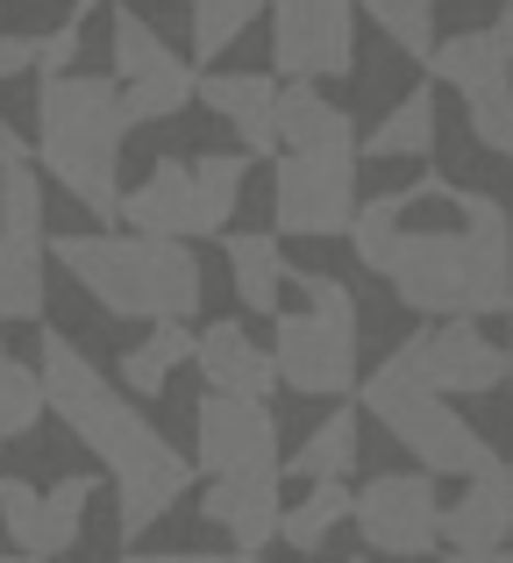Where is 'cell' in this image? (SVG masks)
<instances>
[{"instance_id": "ffe728a7", "label": "cell", "mask_w": 513, "mask_h": 563, "mask_svg": "<svg viewBox=\"0 0 513 563\" xmlns=\"http://www.w3.org/2000/svg\"><path fill=\"white\" fill-rule=\"evenodd\" d=\"M222 257H228V286H236V300L250 307V314L264 321H278L286 314V286H292V264H286V250H278V235H264V229H228L222 235Z\"/></svg>"}, {"instance_id": "ba28073f", "label": "cell", "mask_w": 513, "mask_h": 563, "mask_svg": "<svg viewBox=\"0 0 513 563\" xmlns=\"http://www.w3.org/2000/svg\"><path fill=\"white\" fill-rule=\"evenodd\" d=\"M108 51H114V79H122L129 114H136V122H171V114H186V108L200 100V71H193V57H179L150 22H143V14L114 8Z\"/></svg>"}, {"instance_id": "e0dca14e", "label": "cell", "mask_w": 513, "mask_h": 563, "mask_svg": "<svg viewBox=\"0 0 513 563\" xmlns=\"http://www.w3.org/2000/svg\"><path fill=\"white\" fill-rule=\"evenodd\" d=\"M513 536V471L492 464L464 478V499L443 507V550H506Z\"/></svg>"}, {"instance_id": "277c9868", "label": "cell", "mask_w": 513, "mask_h": 563, "mask_svg": "<svg viewBox=\"0 0 513 563\" xmlns=\"http://www.w3.org/2000/svg\"><path fill=\"white\" fill-rule=\"evenodd\" d=\"M300 307L271 321V357L278 385L306 399H349L364 385L357 364V292L328 272H292Z\"/></svg>"}, {"instance_id": "30bf717a", "label": "cell", "mask_w": 513, "mask_h": 563, "mask_svg": "<svg viewBox=\"0 0 513 563\" xmlns=\"http://www.w3.org/2000/svg\"><path fill=\"white\" fill-rule=\"evenodd\" d=\"M364 550L378 556H435L443 550V499L428 471H371L357 485V521Z\"/></svg>"}, {"instance_id": "cb8c5ba5", "label": "cell", "mask_w": 513, "mask_h": 563, "mask_svg": "<svg viewBox=\"0 0 513 563\" xmlns=\"http://www.w3.org/2000/svg\"><path fill=\"white\" fill-rule=\"evenodd\" d=\"M243 172H250V151H200L193 157V243L228 235V214L243 200Z\"/></svg>"}, {"instance_id": "6da1fadb", "label": "cell", "mask_w": 513, "mask_h": 563, "mask_svg": "<svg viewBox=\"0 0 513 563\" xmlns=\"http://www.w3.org/2000/svg\"><path fill=\"white\" fill-rule=\"evenodd\" d=\"M36 372H43V393H51V413L100 456V471L114 478V499H122V536L136 542L143 528H157L186 493H193V456L171 450L143 407H129L122 385H108L93 372L79 343H65L57 329H43L36 343Z\"/></svg>"}, {"instance_id": "7a4b0ae2", "label": "cell", "mask_w": 513, "mask_h": 563, "mask_svg": "<svg viewBox=\"0 0 513 563\" xmlns=\"http://www.w3.org/2000/svg\"><path fill=\"white\" fill-rule=\"evenodd\" d=\"M386 278H392L406 314H435V321L513 314V214H506V200L457 186V221H428V229L406 221L392 257H386Z\"/></svg>"}, {"instance_id": "74e56055", "label": "cell", "mask_w": 513, "mask_h": 563, "mask_svg": "<svg viewBox=\"0 0 513 563\" xmlns=\"http://www.w3.org/2000/svg\"><path fill=\"white\" fill-rule=\"evenodd\" d=\"M443 563H513V556L506 550H449Z\"/></svg>"}, {"instance_id": "603a6c76", "label": "cell", "mask_w": 513, "mask_h": 563, "mask_svg": "<svg viewBox=\"0 0 513 563\" xmlns=\"http://www.w3.org/2000/svg\"><path fill=\"white\" fill-rule=\"evenodd\" d=\"M343 521H357V493H349L343 478H321V485H306L300 499H286V528H278V542L300 550V556H321Z\"/></svg>"}, {"instance_id": "60d3db41", "label": "cell", "mask_w": 513, "mask_h": 563, "mask_svg": "<svg viewBox=\"0 0 513 563\" xmlns=\"http://www.w3.org/2000/svg\"><path fill=\"white\" fill-rule=\"evenodd\" d=\"M0 563H29V556H14V550H8V556H0Z\"/></svg>"}, {"instance_id": "f1b7e54d", "label": "cell", "mask_w": 513, "mask_h": 563, "mask_svg": "<svg viewBox=\"0 0 513 563\" xmlns=\"http://www.w3.org/2000/svg\"><path fill=\"white\" fill-rule=\"evenodd\" d=\"M406 186L400 192H371V200L357 207V229H349V250H357V264L364 272H378L386 278V257H392V243H400V229H406Z\"/></svg>"}, {"instance_id": "4fadbf2b", "label": "cell", "mask_w": 513, "mask_h": 563, "mask_svg": "<svg viewBox=\"0 0 513 563\" xmlns=\"http://www.w3.org/2000/svg\"><path fill=\"white\" fill-rule=\"evenodd\" d=\"M392 357L406 364L428 393H492V385H506V350L492 343L478 321H443V329H421L406 335Z\"/></svg>"}, {"instance_id": "4316f807", "label": "cell", "mask_w": 513, "mask_h": 563, "mask_svg": "<svg viewBox=\"0 0 513 563\" xmlns=\"http://www.w3.org/2000/svg\"><path fill=\"white\" fill-rule=\"evenodd\" d=\"M43 257L51 243H22V235H0V321H36L43 314Z\"/></svg>"}, {"instance_id": "2e32d148", "label": "cell", "mask_w": 513, "mask_h": 563, "mask_svg": "<svg viewBox=\"0 0 513 563\" xmlns=\"http://www.w3.org/2000/svg\"><path fill=\"white\" fill-rule=\"evenodd\" d=\"M200 378L208 393H236V399H271L278 393V357L257 350V335L243 321H208L200 329Z\"/></svg>"}, {"instance_id": "836d02e7", "label": "cell", "mask_w": 513, "mask_h": 563, "mask_svg": "<svg viewBox=\"0 0 513 563\" xmlns=\"http://www.w3.org/2000/svg\"><path fill=\"white\" fill-rule=\"evenodd\" d=\"M79 36H86V8H79V14H65V22L43 36V51H36V79H65V71L79 65Z\"/></svg>"}, {"instance_id": "d6986e66", "label": "cell", "mask_w": 513, "mask_h": 563, "mask_svg": "<svg viewBox=\"0 0 513 563\" xmlns=\"http://www.w3.org/2000/svg\"><path fill=\"white\" fill-rule=\"evenodd\" d=\"M122 229L129 235H171V243H193V165H186V157L150 165V179L122 192Z\"/></svg>"}, {"instance_id": "83f0119b", "label": "cell", "mask_w": 513, "mask_h": 563, "mask_svg": "<svg viewBox=\"0 0 513 563\" xmlns=\"http://www.w3.org/2000/svg\"><path fill=\"white\" fill-rule=\"evenodd\" d=\"M364 8H371V29L400 57H421V65L435 57V43H443V14H435V0H364Z\"/></svg>"}, {"instance_id": "d4e9b609", "label": "cell", "mask_w": 513, "mask_h": 563, "mask_svg": "<svg viewBox=\"0 0 513 563\" xmlns=\"http://www.w3.org/2000/svg\"><path fill=\"white\" fill-rule=\"evenodd\" d=\"M357 435H364V413L349 407V399H335V413L314 428V435L300 442V450L286 456V478H306V485H321V478H349L357 471Z\"/></svg>"}, {"instance_id": "7c38bea8", "label": "cell", "mask_w": 513, "mask_h": 563, "mask_svg": "<svg viewBox=\"0 0 513 563\" xmlns=\"http://www.w3.org/2000/svg\"><path fill=\"white\" fill-rule=\"evenodd\" d=\"M193 464L208 478L228 471H278V413L271 399H236V393H208L193 407Z\"/></svg>"}, {"instance_id": "d590c367", "label": "cell", "mask_w": 513, "mask_h": 563, "mask_svg": "<svg viewBox=\"0 0 513 563\" xmlns=\"http://www.w3.org/2000/svg\"><path fill=\"white\" fill-rule=\"evenodd\" d=\"M122 563H243L236 550H136Z\"/></svg>"}, {"instance_id": "7402d4cb", "label": "cell", "mask_w": 513, "mask_h": 563, "mask_svg": "<svg viewBox=\"0 0 513 563\" xmlns=\"http://www.w3.org/2000/svg\"><path fill=\"white\" fill-rule=\"evenodd\" d=\"M435 136H443V108H435V79H428V86H414V93H400L371 129H364L357 157H371V165H400V157H428Z\"/></svg>"}, {"instance_id": "ab89813d", "label": "cell", "mask_w": 513, "mask_h": 563, "mask_svg": "<svg viewBox=\"0 0 513 563\" xmlns=\"http://www.w3.org/2000/svg\"><path fill=\"white\" fill-rule=\"evenodd\" d=\"M506 385H513V335H506Z\"/></svg>"}, {"instance_id": "5bb4252c", "label": "cell", "mask_w": 513, "mask_h": 563, "mask_svg": "<svg viewBox=\"0 0 513 563\" xmlns=\"http://www.w3.org/2000/svg\"><path fill=\"white\" fill-rule=\"evenodd\" d=\"M200 514L228 536V550L243 563H257L286 528V464L278 471H228V478H208L200 493Z\"/></svg>"}, {"instance_id": "3957f363", "label": "cell", "mask_w": 513, "mask_h": 563, "mask_svg": "<svg viewBox=\"0 0 513 563\" xmlns=\"http://www.w3.org/2000/svg\"><path fill=\"white\" fill-rule=\"evenodd\" d=\"M136 129L114 71H65L36 86V165L93 221H122V143Z\"/></svg>"}, {"instance_id": "8992f818", "label": "cell", "mask_w": 513, "mask_h": 563, "mask_svg": "<svg viewBox=\"0 0 513 563\" xmlns=\"http://www.w3.org/2000/svg\"><path fill=\"white\" fill-rule=\"evenodd\" d=\"M357 151H286L271 179V214L278 235H306V243H328V235L357 229Z\"/></svg>"}, {"instance_id": "7bdbcfd3", "label": "cell", "mask_w": 513, "mask_h": 563, "mask_svg": "<svg viewBox=\"0 0 513 563\" xmlns=\"http://www.w3.org/2000/svg\"><path fill=\"white\" fill-rule=\"evenodd\" d=\"M0 357H8V343H0Z\"/></svg>"}, {"instance_id": "f546056e", "label": "cell", "mask_w": 513, "mask_h": 563, "mask_svg": "<svg viewBox=\"0 0 513 563\" xmlns=\"http://www.w3.org/2000/svg\"><path fill=\"white\" fill-rule=\"evenodd\" d=\"M51 413V393H43V372L22 357H0V450H8L14 435H29V428Z\"/></svg>"}, {"instance_id": "8fae6325", "label": "cell", "mask_w": 513, "mask_h": 563, "mask_svg": "<svg viewBox=\"0 0 513 563\" xmlns=\"http://www.w3.org/2000/svg\"><path fill=\"white\" fill-rule=\"evenodd\" d=\"M93 493H100L93 478H57L51 493H36L29 478H0V536H8V550L29 563H57L79 542Z\"/></svg>"}, {"instance_id": "9c48e42d", "label": "cell", "mask_w": 513, "mask_h": 563, "mask_svg": "<svg viewBox=\"0 0 513 563\" xmlns=\"http://www.w3.org/2000/svg\"><path fill=\"white\" fill-rule=\"evenodd\" d=\"M357 8L364 0H278L271 8V71L278 79H349L357 71Z\"/></svg>"}, {"instance_id": "ee69618b", "label": "cell", "mask_w": 513, "mask_h": 563, "mask_svg": "<svg viewBox=\"0 0 513 563\" xmlns=\"http://www.w3.org/2000/svg\"><path fill=\"white\" fill-rule=\"evenodd\" d=\"M271 8H278V0H271Z\"/></svg>"}, {"instance_id": "b9f144b4", "label": "cell", "mask_w": 513, "mask_h": 563, "mask_svg": "<svg viewBox=\"0 0 513 563\" xmlns=\"http://www.w3.org/2000/svg\"><path fill=\"white\" fill-rule=\"evenodd\" d=\"M349 563H371V556H349Z\"/></svg>"}, {"instance_id": "44dd1931", "label": "cell", "mask_w": 513, "mask_h": 563, "mask_svg": "<svg viewBox=\"0 0 513 563\" xmlns=\"http://www.w3.org/2000/svg\"><path fill=\"white\" fill-rule=\"evenodd\" d=\"M357 122L321 93L314 79L278 86V151H357Z\"/></svg>"}, {"instance_id": "e575fe53", "label": "cell", "mask_w": 513, "mask_h": 563, "mask_svg": "<svg viewBox=\"0 0 513 563\" xmlns=\"http://www.w3.org/2000/svg\"><path fill=\"white\" fill-rule=\"evenodd\" d=\"M36 51H43V36H14V29H0V79L36 71Z\"/></svg>"}, {"instance_id": "9a60e30c", "label": "cell", "mask_w": 513, "mask_h": 563, "mask_svg": "<svg viewBox=\"0 0 513 563\" xmlns=\"http://www.w3.org/2000/svg\"><path fill=\"white\" fill-rule=\"evenodd\" d=\"M278 71H200V108L222 114L250 157H286L278 151Z\"/></svg>"}, {"instance_id": "52a82bcc", "label": "cell", "mask_w": 513, "mask_h": 563, "mask_svg": "<svg viewBox=\"0 0 513 563\" xmlns=\"http://www.w3.org/2000/svg\"><path fill=\"white\" fill-rule=\"evenodd\" d=\"M51 264L71 272V286L86 300H100L114 321H150V243L114 229H79L51 235Z\"/></svg>"}, {"instance_id": "1f68e13d", "label": "cell", "mask_w": 513, "mask_h": 563, "mask_svg": "<svg viewBox=\"0 0 513 563\" xmlns=\"http://www.w3.org/2000/svg\"><path fill=\"white\" fill-rule=\"evenodd\" d=\"M0 235L51 243V235H43V179H36V165H0Z\"/></svg>"}, {"instance_id": "f35d334b", "label": "cell", "mask_w": 513, "mask_h": 563, "mask_svg": "<svg viewBox=\"0 0 513 563\" xmlns=\"http://www.w3.org/2000/svg\"><path fill=\"white\" fill-rule=\"evenodd\" d=\"M492 29H500V36L513 43V0H500V22H492Z\"/></svg>"}, {"instance_id": "8d00e7d4", "label": "cell", "mask_w": 513, "mask_h": 563, "mask_svg": "<svg viewBox=\"0 0 513 563\" xmlns=\"http://www.w3.org/2000/svg\"><path fill=\"white\" fill-rule=\"evenodd\" d=\"M0 165H29V143H22V129L0 114Z\"/></svg>"}, {"instance_id": "d6a6232c", "label": "cell", "mask_w": 513, "mask_h": 563, "mask_svg": "<svg viewBox=\"0 0 513 563\" xmlns=\"http://www.w3.org/2000/svg\"><path fill=\"white\" fill-rule=\"evenodd\" d=\"M464 122H471V136L486 143L492 157H513V86H500V93H478V100H464Z\"/></svg>"}, {"instance_id": "5b68a950", "label": "cell", "mask_w": 513, "mask_h": 563, "mask_svg": "<svg viewBox=\"0 0 513 563\" xmlns=\"http://www.w3.org/2000/svg\"><path fill=\"white\" fill-rule=\"evenodd\" d=\"M357 399L371 407V421L386 428V435L400 442L428 478H478V471L500 464V450H492V442L478 435V428L464 421L443 393H428V385L406 372L400 357L378 364V372L357 385Z\"/></svg>"}, {"instance_id": "484cf974", "label": "cell", "mask_w": 513, "mask_h": 563, "mask_svg": "<svg viewBox=\"0 0 513 563\" xmlns=\"http://www.w3.org/2000/svg\"><path fill=\"white\" fill-rule=\"evenodd\" d=\"M193 357H200V335L186 329V321H150V335L122 357V393L157 399V393H165V378L179 372V364H193Z\"/></svg>"}, {"instance_id": "4dcf8cb0", "label": "cell", "mask_w": 513, "mask_h": 563, "mask_svg": "<svg viewBox=\"0 0 513 563\" xmlns=\"http://www.w3.org/2000/svg\"><path fill=\"white\" fill-rule=\"evenodd\" d=\"M257 8H264V0H193V8H186V14H193V22H186V29H193V65L208 71L214 57L257 22Z\"/></svg>"}, {"instance_id": "ac0fdd59", "label": "cell", "mask_w": 513, "mask_h": 563, "mask_svg": "<svg viewBox=\"0 0 513 563\" xmlns=\"http://www.w3.org/2000/svg\"><path fill=\"white\" fill-rule=\"evenodd\" d=\"M428 79L449 86V93H464V100L500 93V86H513V43L500 36V29H457V36L435 43Z\"/></svg>"}]
</instances>
